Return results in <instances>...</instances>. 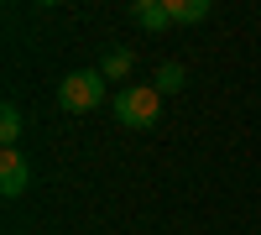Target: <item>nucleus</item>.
Masks as SVG:
<instances>
[{
    "mask_svg": "<svg viewBox=\"0 0 261 235\" xmlns=\"http://www.w3.org/2000/svg\"><path fill=\"white\" fill-rule=\"evenodd\" d=\"M183 89V63H162L157 68V94H178Z\"/></svg>",
    "mask_w": 261,
    "mask_h": 235,
    "instance_id": "obj_7",
    "label": "nucleus"
},
{
    "mask_svg": "<svg viewBox=\"0 0 261 235\" xmlns=\"http://www.w3.org/2000/svg\"><path fill=\"white\" fill-rule=\"evenodd\" d=\"M115 120L130 125V131H151L162 120V94L157 84H130V89L115 94Z\"/></svg>",
    "mask_w": 261,
    "mask_h": 235,
    "instance_id": "obj_1",
    "label": "nucleus"
},
{
    "mask_svg": "<svg viewBox=\"0 0 261 235\" xmlns=\"http://www.w3.org/2000/svg\"><path fill=\"white\" fill-rule=\"evenodd\" d=\"M130 21H136L141 32H162V27H172V11H167V0H136V6H130Z\"/></svg>",
    "mask_w": 261,
    "mask_h": 235,
    "instance_id": "obj_4",
    "label": "nucleus"
},
{
    "mask_svg": "<svg viewBox=\"0 0 261 235\" xmlns=\"http://www.w3.org/2000/svg\"><path fill=\"white\" fill-rule=\"evenodd\" d=\"M130 63H136V58H130L125 47H110V53H105V63H99V73H105V79H125Z\"/></svg>",
    "mask_w": 261,
    "mask_h": 235,
    "instance_id": "obj_6",
    "label": "nucleus"
},
{
    "mask_svg": "<svg viewBox=\"0 0 261 235\" xmlns=\"http://www.w3.org/2000/svg\"><path fill=\"white\" fill-rule=\"evenodd\" d=\"M105 84H110V79H105L99 68H79V73H68L58 84V105L73 110V115H84V110H94V105L105 99Z\"/></svg>",
    "mask_w": 261,
    "mask_h": 235,
    "instance_id": "obj_2",
    "label": "nucleus"
},
{
    "mask_svg": "<svg viewBox=\"0 0 261 235\" xmlns=\"http://www.w3.org/2000/svg\"><path fill=\"white\" fill-rule=\"evenodd\" d=\"M27 183H32V162L21 157L16 146H11V152H0V194H6V199H21V194H27Z\"/></svg>",
    "mask_w": 261,
    "mask_h": 235,
    "instance_id": "obj_3",
    "label": "nucleus"
},
{
    "mask_svg": "<svg viewBox=\"0 0 261 235\" xmlns=\"http://www.w3.org/2000/svg\"><path fill=\"white\" fill-rule=\"evenodd\" d=\"M172 21H188V27H199V21L209 16V0H167Z\"/></svg>",
    "mask_w": 261,
    "mask_h": 235,
    "instance_id": "obj_5",
    "label": "nucleus"
},
{
    "mask_svg": "<svg viewBox=\"0 0 261 235\" xmlns=\"http://www.w3.org/2000/svg\"><path fill=\"white\" fill-rule=\"evenodd\" d=\"M16 136H21V110L6 105V110H0V141H6V152L16 146Z\"/></svg>",
    "mask_w": 261,
    "mask_h": 235,
    "instance_id": "obj_8",
    "label": "nucleus"
}]
</instances>
